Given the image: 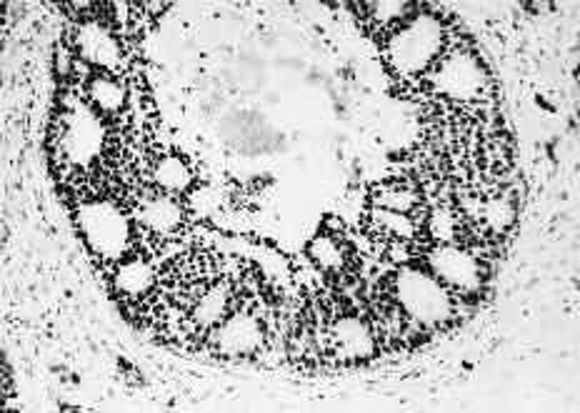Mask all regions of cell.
<instances>
[{"label": "cell", "mask_w": 580, "mask_h": 413, "mask_svg": "<svg viewBox=\"0 0 580 413\" xmlns=\"http://www.w3.org/2000/svg\"><path fill=\"white\" fill-rule=\"evenodd\" d=\"M446 28L433 13H416L393 28L386 43L388 66L398 75H420L446 51Z\"/></svg>", "instance_id": "1"}, {"label": "cell", "mask_w": 580, "mask_h": 413, "mask_svg": "<svg viewBox=\"0 0 580 413\" xmlns=\"http://www.w3.org/2000/svg\"><path fill=\"white\" fill-rule=\"evenodd\" d=\"M393 301L408 321L423 329L444 326L454 316V299L430 271L400 265L390 281Z\"/></svg>", "instance_id": "2"}, {"label": "cell", "mask_w": 580, "mask_h": 413, "mask_svg": "<svg viewBox=\"0 0 580 413\" xmlns=\"http://www.w3.org/2000/svg\"><path fill=\"white\" fill-rule=\"evenodd\" d=\"M78 229L85 243L108 261H118L131 245V219L113 201H88L78 209Z\"/></svg>", "instance_id": "3"}, {"label": "cell", "mask_w": 580, "mask_h": 413, "mask_svg": "<svg viewBox=\"0 0 580 413\" xmlns=\"http://www.w3.org/2000/svg\"><path fill=\"white\" fill-rule=\"evenodd\" d=\"M430 88L456 103L484 101L490 91L488 71L480 58L470 51H454L433 66Z\"/></svg>", "instance_id": "4"}, {"label": "cell", "mask_w": 580, "mask_h": 413, "mask_svg": "<svg viewBox=\"0 0 580 413\" xmlns=\"http://www.w3.org/2000/svg\"><path fill=\"white\" fill-rule=\"evenodd\" d=\"M105 141V123L101 121L95 108L75 105L65 113L61 138H58V149H61L63 159L71 163L73 169H88V165L103 153Z\"/></svg>", "instance_id": "5"}, {"label": "cell", "mask_w": 580, "mask_h": 413, "mask_svg": "<svg viewBox=\"0 0 580 413\" xmlns=\"http://www.w3.org/2000/svg\"><path fill=\"white\" fill-rule=\"evenodd\" d=\"M428 269L446 289L460 293H478L484 289V269L478 259L454 243L436 245L428 253Z\"/></svg>", "instance_id": "6"}, {"label": "cell", "mask_w": 580, "mask_h": 413, "mask_svg": "<svg viewBox=\"0 0 580 413\" xmlns=\"http://www.w3.org/2000/svg\"><path fill=\"white\" fill-rule=\"evenodd\" d=\"M265 341L263 323L253 316L251 311L228 313L211 333V346L223 353V356H251L261 351Z\"/></svg>", "instance_id": "7"}, {"label": "cell", "mask_w": 580, "mask_h": 413, "mask_svg": "<svg viewBox=\"0 0 580 413\" xmlns=\"http://www.w3.org/2000/svg\"><path fill=\"white\" fill-rule=\"evenodd\" d=\"M326 351L340 363L366 361L376 353V336L360 316H340L326 326Z\"/></svg>", "instance_id": "8"}, {"label": "cell", "mask_w": 580, "mask_h": 413, "mask_svg": "<svg viewBox=\"0 0 580 413\" xmlns=\"http://www.w3.org/2000/svg\"><path fill=\"white\" fill-rule=\"evenodd\" d=\"M73 48L83 63L105 73H118L125 63L118 38L101 23H81L73 33Z\"/></svg>", "instance_id": "9"}, {"label": "cell", "mask_w": 580, "mask_h": 413, "mask_svg": "<svg viewBox=\"0 0 580 413\" xmlns=\"http://www.w3.org/2000/svg\"><path fill=\"white\" fill-rule=\"evenodd\" d=\"M135 219L151 233L169 235L183 225V209L171 193H149L135 205Z\"/></svg>", "instance_id": "10"}, {"label": "cell", "mask_w": 580, "mask_h": 413, "mask_svg": "<svg viewBox=\"0 0 580 413\" xmlns=\"http://www.w3.org/2000/svg\"><path fill=\"white\" fill-rule=\"evenodd\" d=\"M155 286V269L149 259L143 255H131L115 265L113 273V289L121 293L123 299L138 301L149 296Z\"/></svg>", "instance_id": "11"}, {"label": "cell", "mask_w": 580, "mask_h": 413, "mask_svg": "<svg viewBox=\"0 0 580 413\" xmlns=\"http://www.w3.org/2000/svg\"><path fill=\"white\" fill-rule=\"evenodd\" d=\"M231 289L225 283L201 291L191 303L189 323L193 331H213L231 313Z\"/></svg>", "instance_id": "12"}, {"label": "cell", "mask_w": 580, "mask_h": 413, "mask_svg": "<svg viewBox=\"0 0 580 413\" xmlns=\"http://www.w3.org/2000/svg\"><path fill=\"white\" fill-rule=\"evenodd\" d=\"M368 229L373 235L386 241H410L416 235V221L406 213L386 211V209H373L368 211Z\"/></svg>", "instance_id": "13"}, {"label": "cell", "mask_w": 580, "mask_h": 413, "mask_svg": "<svg viewBox=\"0 0 580 413\" xmlns=\"http://www.w3.org/2000/svg\"><path fill=\"white\" fill-rule=\"evenodd\" d=\"M153 183L159 185L163 193H183L191 189L193 171L179 155H163V159L153 165Z\"/></svg>", "instance_id": "14"}, {"label": "cell", "mask_w": 580, "mask_h": 413, "mask_svg": "<svg viewBox=\"0 0 580 413\" xmlns=\"http://www.w3.org/2000/svg\"><path fill=\"white\" fill-rule=\"evenodd\" d=\"M370 203L376 205V209L410 215L420 209V193L408 183H386L373 191Z\"/></svg>", "instance_id": "15"}, {"label": "cell", "mask_w": 580, "mask_h": 413, "mask_svg": "<svg viewBox=\"0 0 580 413\" xmlns=\"http://www.w3.org/2000/svg\"><path fill=\"white\" fill-rule=\"evenodd\" d=\"M85 93L91 98L98 113H118L125 105V88L113 75H93L88 78Z\"/></svg>", "instance_id": "16"}, {"label": "cell", "mask_w": 580, "mask_h": 413, "mask_svg": "<svg viewBox=\"0 0 580 413\" xmlns=\"http://www.w3.org/2000/svg\"><path fill=\"white\" fill-rule=\"evenodd\" d=\"M308 255H311V261L318 265V269L330 271V273L343 271L350 261L346 243L336 239V235H328V233H320L311 241Z\"/></svg>", "instance_id": "17"}, {"label": "cell", "mask_w": 580, "mask_h": 413, "mask_svg": "<svg viewBox=\"0 0 580 413\" xmlns=\"http://www.w3.org/2000/svg\"><path fill=\"white\" fill-rule=\"evenodd\" d=\"M480 219H484V223L488 225V231L493 233L508 231L510 223L516 219L513 201H510L508 195H493V199L480 203Z\"/></svg>", "instance_id": "18"}, {"label": "cell", "mask_w": 580, "mask_h": 413, "mask_svg": "<svg viewBox=\"0 0 580 413\" xmlns=\"http://www.w3.org/2000/svg\"><path fill=\"white\" fill-rule=\"evenodd\" d=\"M458 215L454 209H436L430 213V219H428V233L433 235V241H436L438 245H444V243H450L456 239V233H458Z\"/></svg>", "instance_id": "19"}, {"label": "cell", "mask_w": 580, "mask_h": 413, "mask_svg": "<svg viewBox=\"0 0 580 413\" xmlns=\"http://www.w3.org/2000/svg\"><path fill=\"white\" fill-rule=\"evenodd\" d=\"M368 8H370L368 16L383 28L403 23L410 16V11H413L410 3H396V0H393V3H388V0H386V3H373Z\"/></svg>", "instance_id": "20"}]
</instances>
